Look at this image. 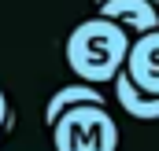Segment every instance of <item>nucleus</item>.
Returning <instances> with one entry per match:
<instances>
[{
	"label": "nucleus",
	"instance_id": "8",
	"mask_svg": "<svg viewBox=\"0 0 159 151\" xmlns=\"http://www.w3.org/2000/svg\"><path fill=\"white\" fill-rule=\"evenodd\" d=\"M96 4H104V0H96ZM152 4H156V0H152Z\"/></svg>",
	"mask_w": 159,
	"mask_h": 151
},
{
	"label": "nucleus",
	"instance_id": "7",
	"mask_svg": "<svg viewBox=\"0 0 159 151\" xmlns=\"http://www.w3.org/2000/svg\"><path fill=\"white\" fill-rule=\"evenodd\" d=\"M7 118H11V111H7V96H4V88H0V133L7 129Z\"/></svg>",
	"mask_w": 159,
	"mask_h": 151
},
{
	"label": "nucleus",
	"instance_id": "3",
	"mask_svg": "<svg viewBox=\"0 0 159 151\" xmlns=\"http://www.w3.org/2000/svg\"><path fill=\"white\" fill-rule=\"evenodd\" d=\"M126 74H129V81L141 92L159 96V30H152V33L133 41L129 59H126Z\"/></svg>",
	"mask_w": 159,
	"mask_h": 151
},
{
	"label": "nucleus",
	"instance_id": "2",
	"mask_svg": "<svg viewBox=\"0 0 159 151\" xmlns=\"http://www.w3.org/2000/svg\"><path fill=\"white\" fill-rule=\"evenodd\" d=\"M56 151H115L119 148V125L100 103H81L63 111V118L52 125Z\"/></svg>",
	"mask_w": 159,
	"mask_h": 151
},
{
	"label": "nucleus",
	"instance_id": "6",
	"mask_svg": "<svg viewBox=\"0 0 159 151\" xmlns=\"http://www.w3.org/2000/svg\"><path fill=\"white\" fill-rule=\"evenodd\" d=\"M81 103H100V107H104V92L93 88V85H67V88H59V92L48 100V107H44V122L56 125V122L63 118V111L81 107Z\"/></svg>",
	"mask_w": 159,
	"mask_h": 151
},
{
	"label": "nucleus",
	"instance_id": "1",
	"mask_svg": "<svg viewBox=\"0 0 159 151\" xmlns=\"http://www.w3.org/2000/svg\"><path fill=\"white\" fill-rule=\"evenodd\" d=\"M129 48H133V41L119 22L96 15V19L74 26V33L67 37V67L85 85H104L126 70Z\"/></svg>",
	"mask_w": 159,
	"mask_h": 151
},
{
	"label": "nucleus",
	"instance_id": "4",
	"mask_svg": "<svg viewBox=\"0 0 159 151\" xmlns=\"http://www.w3.org/2000/svg\"><path fill=\"white\" fill-rule=\"evenodd\" d=\"M100 19H111L126 33L133 30V33L144 37V33L159 30V4H152V0H104Z\"/></svg>",
	"mask_w": 159,
	"mask_h": 151
},
{
	"label": "nucleus",
	"instance_id": "5",
	"mask_svg": "<svg viewBox=\"0 0 159 151\" xmlns=\"http://www.w3.org/2000/svg\"><path fill=\"white\" fill-rule=\"evenodd\" d=\"M115 96H119V103H122L126 114H133V118H141V122H156V118H159V96L141 92V88L129 81L126 70L115 77Z\"/></svg>",
	"mask_w": 159,
	"mask_h": 151
}]
</instances>
